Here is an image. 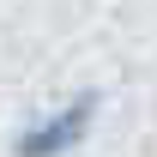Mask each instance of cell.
<instances>
[{
	"instance_id": "cell-1",
	"label": "cell",
	"mask_w": 157,
	"mask_h": 157,
	"mask_svg": "<svg viewBox=\"0 0 157 157\" xmlns=\"http://www.w3.org/2000/svg\"><path fill=\"white\" fill-rule=\"evenodd\" d=\"M91 121H97V91H78V97L60 103L55 115L30 121V127L12 139V151H18V157H67V151H78V145H85Z\"/></svg>"
}]
</instances>
